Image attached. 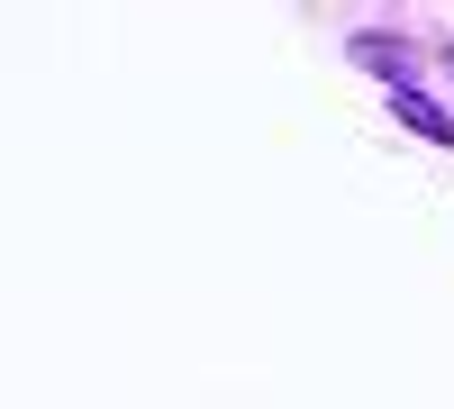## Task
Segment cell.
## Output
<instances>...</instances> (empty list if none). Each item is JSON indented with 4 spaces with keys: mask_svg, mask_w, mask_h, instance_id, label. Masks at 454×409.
<instances>
[]
</instances>
